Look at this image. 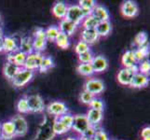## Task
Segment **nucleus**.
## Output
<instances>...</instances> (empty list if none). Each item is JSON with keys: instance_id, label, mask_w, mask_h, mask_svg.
<instances>
[{"instance_id": "obj_1", "label": "nucleus", "mask_w": 150, "mask_h": 140, "mask_svg": "<svg viewBox=\"0 0 150 140\" xmlns=\"http://www.w3.org/2000/svg\"><path fill=\"white\" fill-rule=\"evenodd\" d=\"M86 16H88V14L79 5H71V6H68V8H67L66 16L64 19L70 21L71 23H75L77 26L80 23H82V21L84 20Z\"/></svg>"}, {"instance_id": "obj_2", "label": "nucleus", "mask_w": 150, "mask_h": 140, "mask_svg": "<svg viewBox=\"0 0 150 140\" xmlns=\"http://www.w3.org/2000/svg\"><path fill=\"white\" fill-rule=\"evenodd\" d=\"M34 77V71L28 70L26 68H22L20 69V71L17 73V75L13 77V80H11V83L14 87L16 88H21L23 87L24 85H26Z\"/></svg>"}, {"instance_id": "obj_3", "label": "nucleus", "mask_w": 150, "mask_h": 140, "mask_svg": "<svg viewBox=\"0 0 150 140\" xmlns=\"http://www.w3.org/2000/svg\"><path fill=\"white\" fill-rule=\"evenodd\" d=\"M137 72H138L137 65L131 67V68H125V67H123L122 69L118 71V73L117 75L118 83H120L121 85L124 86H130L134 74L137 73Z\"/></svg>"}, {"instance_id": "obj_4", "label": "nucleus", "mask_w": 150, "mask_h": 140, "mask_svg": "<svg viewBox=\"0 0 150 140\" xmlns=\"http://www.w3.org/2000/svg\"><path fill=\"white\" fill-rule=\"evenodd\" d=\"M91 127V125L90 124L89 121H88L86 115L82 114V115L74 116V122H73L72 129L76 131L77 134H79L80 136H83Z\"/></svg>"}, {"instance_id": "obj_5", "label": "nucleus", "mask_w": 150, "mask_h": 140, "mask_svg": "<svg viewBox=\"0 0 150 140\" xmlns=\"http://www.w3.org/2000/svg\"><path fill=\"white\" fill-rule=\"evenodd\" d=\"M46 45H47V38H46L45 30L42 28H38L35 31L33 38L34 51L40 53L41 51L45 50Z\"/></svg>"}, {"instance_id": "obj_6", "label": "nucleus", "mask_w": 150, "mask_h": 140, "mask_svg": "<svg viewBox=\"0 0 150 140\" xmlns=\"http://www.w3.org/2000/svg\"><path fill=\"white\" fill-rule=\"evenodd\" d=\"M13 126L15 129V136H23L28 132V123L26 120L22 115L14 116L11 120Z\"/></svg>"}, {"instance_id": "obj_7", "label": "nucleus", "mask_w": 150, "mask_h": 140, "mask_svg": "<svg viewBox=\"0 0 150 140\" xmlns=\"http://www.w3.org/2000/svg\"><path fill=\"white\" fill-rule=\"evenodd\" d=\"M120 12L124 17L132 19L136 17L139 12V8L136 2L132 0L124 1L120 6Z\"/></svg>"}, {"instance_id": "obj_8", "label": "nucleus", "mask_w": 150, "mask_h": 140, "mask_svg": "<svg viewBox=\"0 0 150 140\" xmlns=\"http://www.w3.org/2000/svg\"><path fill=\"white\" fill-rule=\"evenodd\" d=\"M105 90V84L101 80L98 79H90L85 82L84 91L91 93L93 96L100 95Z\"/></svg>"}, {"instance_id": "obj_9", "label": "nucleus", "mask_w": 150, "mask_h": 140, "mask_svg": "<svg viewBox=\"0 0 150 140\" xmlns=\"http://www.w3.org/2000/svg\"><path fill=\"white\" fill-rule=\"evenodd\" d=\"M27 104L29 112L32 113H39L42 112L45 108L44 101L42 97L38 95H33L27 96Z\"/></svg>"}, {"instance_id": "obj_10", "label": "nucleus", "mask_w": 150, "mask_h": 140, "mask_svg": "<svg viewBox=\"0 0 150 140\" xmlns=\"http://www.w3.org/2000/svg\"><path fill=\"white\" fill-rule=\"evenodd\" d=\"M42 58H43V56L41 55V53H35V51H34V53L30 54H27L23 68H26L31 71L38 69L41 64V61H42Z\"/></svg>"}, {"instance_id": "obj_11", "label": "nucleus", "mask_w": 150, "mask_h": 140, "mask_svg": "<svg viewBox=\"0 0 150 140\" xmlns=\"http://www.w3.org/2000/svg\"><path fill=\"white\" fill-rule=\"evenodd\" d=\"M47 110L50 114L55 116V118H58L68 112V108H67L64 103L60 101H54L49 104Z\"/></svg>"}, {"instance_id": "obj_12", "label": "nucleus", "mask_w": 150, "mask_h": 140, "mask_svg": "<svg viewBox=\"0 0 150 140\" xmlns=\"http://www.w3.org/2000/svg\"><path fill=\"white\" fill-rule=\"evenodd\" d=\"M91 65L94 73H102L108 68V61L103 55L94 56Z\"/></svg>"}, {"instance_id": "obj_13", "label": "nucleus", "mask_w": 150, "mask_h": 140, "mask_svg": "<svg viewBox=\"0 0 150 140\" xmlns=\"http://www.w3.org/2000/svg\"><path fill=\"white\" fill-rule=\"evenodd\" d=\"M1 127V139L3 140H11L15 136V129L11 121L4 122L0 123Z\"/></svg>"}, {"instance_id": "obj_14", "label": "nucleus", "mask_w": 150, "mask_h": 140, "mask_svg": "<svg viewBox=\"0 0 150 140\" xmlns=\"http://www.w3.org/2000/svg\"><path fill=\"white\" fill-rule=\"evenodd\" d=\"M121 64L125 68H131V67L136 66L138 65L133 50H129L123 53L121 57Z\"/></svg>"}, {"instance_id": "obj_15", "label": "nucleus", "mask_w": 150, "mask_h": 140, "mask_svg": "<svg viewBox=\"0 0 150 140\" xmlns=\"http://www.w3.org/2000/svg\"><path fill=\"white\" fill-rule=\"evenodd\" d=\"M86 117H87L91 125L93 127H96V125H98L103 120V111L96 110V109H93V108H90L86 114Z\"/></svg>"}, {"instance_id": "obj_16", "label": "nucleus", "mask_w": 150, "mask_h": 140, "mask_svg": "<svg viewBox=\"0 0 150 140\" xmlns=\"http://www.w3.org/2000/svg\"><path fill=\"white\" fill-rule=\"evenodd\" d=\"M148 83H149L148 76H146L137 72V73L134 74L130 86L132 88H135V89H140V88L147 86Z\"/></svg>"}, {"instance_id": "obj_17", "label": "nucleus", "mask_w": 150, "mask_h": 140, "mask_svg": "<svg viewBox=\"0 0 150 140\" xmlns=\"http://www.w3.org/2000/svg\"><path fill=\"white\" fill-rule=\"evenodd\" d=\"M58 28H59L60 33L66 35L67 37H71V36L75 33V31L76 29V25L73 23H71L68 20L63 19V20H61Z\"/></svg>"}, {"instance_id": "obj_18", "label": "nucleus", "mask_w": 150, "mask_h": 140, "mask_svg": "<svg viewBox=\"0 0 150 140\" xmlns=\"http://www.w3.org/2000/svg\"><path fill=\"white\" fill-rule=\"evenodd\" d=\"M21 68H22V67H19L18 65H16L13 63L7 62L3 67V74L7 80L11 81L13 80V77L17 75V73L20 71Z\"/></svg>"}, {"instance_id": "obj_19", "label": "nucleus", "mask_w": 150, "mask_h": 140, "mask_svg": "<svg viewBox=\"0 0 150 140\" xmlns=\"http://www.w3.org/2000/svg\"><path fill=\"white\" fill-rule=\"evenodd\" d=\"M92 16H94L99 22H106L109 21V12L103 6L101 5H96L95 8L92 9V11L91 13Z\"/></svg>"}, {"instance_id": "obj_20", "label": "nucleus", "mask_w": 150, "mask_h": 140, "mask_svg": "<svg viewBox=\"0 0 150 140\" xmlns=\"http://www.w3.org/2000/svg\"><path fill=\"white\" fill-rule=\"evenodd\" d=\"M26 56H27V54H25V53H22V51L18 50L14 53L8 54L7 62L13 63L16 65H18L19 67H23L25 60H26Z\"/></svg>"}, {"instance_id": "obj_21", "label": "nucleus", "mask_w": 150, "mask_h": 140, "mask_svg": "<svg viewBox=\"0 0 150 140\" xmlns=\"http://www.w3.org/2000/svg\"><path fill=\"white\" fill-rule=\"evenodd\" d=\"M99 39V36L96 33L95 29H83L81 32V40L88 45L95 43Z\"/></svg>"}, {"instance_id": "obj_22", "label": "nucleus", "mask_w": 150, "mask_h": 140, "mask_svg": "<svg viewBox=\"0 0 150 140\" xmlns=\"http://www.w3.org/2000/svg\"><path fill=\"white\" fill-rule=\"evenodd\" d=\"M19 50V47L16 43V39L12 37H4L3 51L6 53H14Z\"/></svg>"}, {"instance_id": "obj_23", "label": "nucleus", "mask_w": 150, "mask_h": 140, "mask_svg": "<svg viewBox=\"0 0 150 140\" xmlns=\"http://www.w3.org/2000/svg\"><path fill=\"white\" fill-rule=\"evenodd\" d=\"M67 8H68V6H67V5L64 2H61V1L60 2H56L53 5L51 11H52V14L54 15L56 18L63 20L66 16Z\"/></svg>"}, {"instance_id": "obj_24", "label": "nucleus", "mask_w": 150, "mask_h": 140, "mask_svg": "<svg viewBox=\"0 0 150 140\" xmlns=\"http://www.w3.org/2000/svg\"><path fill=\"white\" fill-rule=\"evenodd\" d=\"M19 50L25 54H30L34 53V47H33V38L24 37L21 39Z\"/></svg>"}, {"instance_id": "obj_25", "label": "nucleus", "mask_w": 150, "mask_h": 140, "mask_svg": "<svg viewBox=\"0 0 150 140\" xmlns=\"http://www.w3.org/2000/svg\"><path fill=\"white\" fill-rule=\"evenodd\" d=\"M96 33L100 37H106L111 32V23L109 21L106 22H100L95 28Z\"/></svg>"}, {"instance_id": "obj_26", "label": "nucleus", "mask_w": 150, "mask_h": 140, "mask_svg": "<svg viewBox=\"0 0 150 140\" xmlns=\"http://www.w3.org/2000/svg\"><path fill=\"white\" fill-rule=\"evenodd\" d=\"M134 54H135V58H136L138 63H140V62L146 60V57L148 56V54H149V47H148V44L137 48V50H134Z\"/></svg>"}, {"instance_id": "obj_27", "label": "nucleus", "mask_w": 150, "mask_h": 140, "mask_svg": "<svg viewBox=\"0 0 150 140\" xmlns=\"http://www.w3.org/2000/svg\"><path fill=\"white\" fill-rule=\"evenodd\" d=\"M99 23L100 22L94 16L89 14L82 21V25H83L84 29H95Z\"/></svg>"}, {"instance_id": "obj_28", "label": "nucleus", "mask_w": 150, "mask_h": 140, "mask_svg": "<svg viewBox=\"0 0 150 140\" xmlns=\"http://www.w3.org/2000/svg\"><path fill=\"white\" fill-rule=\"evenodd\" d=\"M67 129V130H70L73 126V122H74V116H72L69 113H65L64 115H62L58 118H56Z\"/></svg>"}, {"instance_id": "obj_29", "label": "nucleus", "mask_w": 150, "mask_h": 140, "mask_svg": "<svg viewBox=\"0 0 150 140\" xmlns=\"http://www.w3.org/2000/svg\"><path fill=\"white\" fill-rule=\"evenodd\" d=\"M60 34L59 28L57 26H50L45 30V35H46V38L47 41H51V42H55L56 38H58V36Z\"/></svg>"}, {"instance_id": "obj_30", "label": "nucleus", "mask_w": 150, "mask_h": 140, "mask_svg": "<svg viewBox=\"0 0 150 140\" xmlns=\"http://www.w3.org/2000/svg\"><path fill=\"white\" fill-rule=\"evenodd\" d=\"M76 71L79 72V74L85 77H91L94 74L91 64H79L76 67Z\"/></svg>"}, {"instance_id": "obj_31", "label": "nucleus", "mask_w": 150, "mask_h": 140, "mask_svg": "<svg viewBox=\"0 0 150 140\" xmlns=\"http://www.w3.org/2000/svg\"><path fill=\"white\" fill-rule=\"evenodd\" d=\"M79 6L84 10V11L89 15L91 13L92 9L96 6V2L94 0H79Z\"/></svg>"}, {"instance_id": "obj_32", "label": "nucleus", "mask_w": 150, "mask_h": 140, "mask_svg": "<svg viewBox=\"0 0 150 140\" xmlns=\"http://www.w3.org/2000/svg\"><path fill=\"white\" fill-rule=\"evenodd\" d=\"M53 66H54V62L52 58H50V57H48V56H43L38 70L43 73V72H47L50 68H52Z\"/></svg>"}, {"instance_id": "obj_33", "label": "nucleus", "mask_w": 150, "mask_h": 140, "mask_svg": "<svg viewBox=\"0 0 150 140\" xmlns=\"http://www.w3.org/2000/svg\"><path fill=\"white\" fill-rule=\"evenodd\" d=\"M55 42L57 44V46L59 47V48L63 49V50H66L69 48L70 46V41H69V37H67L66 35L64 34H62L60 33L58 38H56Z\"/></svg>"}, {"instance_id": "obj_34", "label": "nucleus", "mask_w": 150, "mask_h": 140, "mask_svg": "<svg viewBox=\"0 0 150 140\" xmlns=\"http://www.w3.org/2000/svg\"><path fill=\"white\" fill-rule=\"evenodd\" d=\"M16 107H17L18 112L21 114L28 113L29 109H28V104H27V96H23L22 98H20L19 101L17 102Z\"/></svg>"}, {"instance_id": "obj_35", "label": "nucleus", "mask_w": 150, "mask_h": 140, "mask_svg": "<svg viewBox=\"0 0 150 140\" xmlns=\"http://www.w3.org/2000/svg\"><path fill=\"white\" fill-rule=\"evenodd\" d=\"M134 44H135L138 48L147 44V35L146 32H140L135 36L134 38Z\"/></svg>"}, {"instance_id": "obj_36", "label": "nucleus", "mask_w": 150, "mask_h": 140, "mask_svg": "<svg viewBox=\"0 0 150 140\" xmlns=\"http://www.w3.org/2000/svg\"><path fill=\"white\" fill-rule=\"evenodd\" d=\"M137 67H138V72L141 74H144L146 76H148L149 75V71H150V63L148 60H144L140 63H138L137 65Z\"/></svg>"}, {"instance_id": "obj_37", "label": "nucleus", "mask_w": 150, "mask_h": 140, "mask_svg": "<svg viewBox=\"0 0 150 140\" xmlns=\"http://www.w3.org/2000/svg\"><path fill=\"white\" fill-rule=\"evenodd\" d=\"M52 132L55 134H64L65 133L68 132V130L57 119L55 118L54 122H53V125H52Z\"/></svg>"}, {"instance_id": "obj_38", "label": "nucleus", "mask_w": 150, "mask_h": 140, "mask_svg": "<svg viewBox=\"0 0 150 140\" xmlns=\"http://www.w3.org/2000/svg\"><path fill=\"white\" fill-rule=\"evenodd\" d=\"M75 50L76 53H77V55H79L81 53H87V51L91 50H90V45H88L87 43H85L84 41H79V42L76 43V47H75Z\"/></svg>"}, {"instance_id": "obj_39", "label": "nucleus", "mask_w": 150, "mask_h": 140, "mask_svg": "<svg viewBox=\"0 0 150 140\" xmlns=\"http://www.w3.org/2000/svg\"><path fill=\"white\" fill-rule=\"evenodd\" d=\"M93 53H91V50L87 51V53H81L79 55V60L80 62V64H91L92 59H93Z\"/></svg>"}, {"instance_id": "obj_40", "label": "nucleus", "mask_w": 150, "mask_h": 140, "mask_svg": "<svg viewBox=\"0 0 150 140\" xmlns=\"http://www.w3.org/2000/svg\"><path fill=\"white\" fill-rule=\"evenodd\" d=\"M95 96H93L91 95V93L90 92H88L86 91H83L81 93H80V97H79V99L81 101V103H83L85 104V105H89L90 106V104L91 102L93 100V98Z\"/></svg>"}, {"instance_id": "obj_41", "label": "nucleus", "mask_w": 150, "mask_h": 140, "mask_svg": "<svg viewBox=\"0 0 150 140\" xmlns=\"http://www.w3.org/2000/svg\"><path fill=\"white\" fill-rule=\"evenodd\" d=\"M92 139L93 140H110L108 134L103 130H102V129H96Z\"/></svg>"}, {"instance_id": "obj_42", "label": "nucleus", "mask_w": 150, "mask_h": 140, "mask_svg": "<svg viewBox=\"0 0 150 140\" xmlns=\"http://www.w3.org/2000/svg\"><path fill=\"white\" fill-rule=\"evenodd\" d=\"M90 107H91V108H93V109L100 110V111H103V107H105L103 101L98 99V98H96V97H94L93 100L91 102Z\"/></svg>"}, {"instance_id": "obj_43", "label": "nucleus", "mask_w": 150, "mask_h": 140, "mask_svg": "<svg viewBox=\"0 0 150 140\" xmlns=\"http://www.w3.org/2000/svg\"><path fill=\"white\" fill-rule=\"evenodd\" d=\"M141 136L143 140H150V127H144L141 132Z\"/></svg>"}, {"instance_id": "obj_44", "label": "nucleus", "mask_w": 150, "mask_h": 140, "mask_svg": "<svg viewBox=\"0 0 150 140\" xmlns=\"http://www.w3.org/2000/svg\"><path fill=\"white\" fill-rule=\"evenodd\" d=\"M4 34H3V31L2 28L0 26V53L3 51V41H4Z\"/></svg>"}, {"instance_id": "obj_45", "label": "nucleus", "mask_w": 150, "mask_h": 140, "mask_svg": "<svg viewBox=\"0 0 150 140\" xmlns=\"http://www.w3.org/2000/svg\"><path fill=\"white\" fill-rule=\"evenodd\" d=\"M64 140H77L76 138H75V137H72V136H69V137H67V138H65Z\"/></svg>"}, {"instance_id": "obj_46", "label": "nucleus", "mask_w": 150, "mask_h": 140, "mask_svg": "<svg viewBox=\"0 0 150 140\" xmlns=\"http://www.w3.org/2000/svg\"><path fill=\"white\" fill-rule=\"evenodd\" d=\"M79 140H93L92 138H85V137H80Z\"/></svg>"}, {"instance_id": "obj_47", "label": "nucleus", "mask_w": 150, "mask_h": 140, "mask_svg": "<svg viewBox=\"0 0 150 140\" xmlns=\"http://www.w3.org/2000/svg\"><path fill=\"white\" fill-rule=\"evenodd\" d=\"M0 140H2L1 139V127H0Z\"/></svg>"}, {"instance_id": "obj_48", "label": "nucleus", "mask_w": 150, "mask_h": 140, "mask_svg": "<svg viewBox=\"0 0 150 140\" xmlns=\"http://www.w3.org/2000/svg\"><path fill=\"white\" fill-rule=\"evenodd\" d=\"M0 21H1V17H0Z\"/></svg>"}]
</instances>
